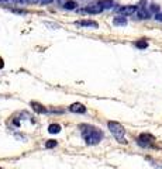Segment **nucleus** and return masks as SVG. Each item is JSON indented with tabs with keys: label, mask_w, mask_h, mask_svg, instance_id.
I'll list each match as a JSON object with an SVG mask.
<instances>
[{
	"label": "nucleus",
	"mask_w": 162,
	"mask_h": 169,
	"mask_svg": "<svg viewBox=\"0 0 162 169\" xmlns=\"http://www.w3.org/2000/svg\"><path fill=\"white\" fill-rule=\"evenodd\" d=\"M2 3H14L16 0H0Z\"/></svg>",
	"instance_id": "aec40b11"
},
{
	"label": "nucleus",
	"mask_w": 162,
	"mask_h": 169,
	"mask_svg": "<svg viewBox=\"0 0 162 169\" xmlns=\"http://www.w3.org/2000/svg\"><path fill=\"white\" fill-rule=\"evenodd\" d=\"M67 2H68V0H58V3L61 4V6H65V4H67Z\"/></svg>",
	"instance_id": "6ab92c4d"
},
{
	"label": "nucleus",
	"mask_w": 162,
	"mask_h": 169,
	"mask_svg": "<svg viewBox=\"0 0 162 169\" xmlns=\"http://www.w3.org/2000/svg\"><path fill=\"white\" fill-rule=\"evenodd\" d=\"M97 4L102 9H111L113 7V0H100V2H97Z\"/></svg>",
	"instance_id": "9b49d317"
},
{
	"label": "nucleus",
	"mask_w": 162,
	"mask_h": 169,
	"mask_svg": "<svg viewBox=\"0 0 162 169\" xmlns=\"http://www.w3.org/2000/svg\"><path fill=\"white\" fill-rule=\"evenodd\" d=\"M16 2H17V3H27L28 0H16Z\"/></svg>",
	"instance_id": "4be33fe9"
},
{
	"label": "nucleus",
	"mask_w": 162,
	"mask_h": 169,
	"mask_svg": "<svg viewBox=\"0 0 162 169\" xmlns=\"http://www.w3.org/2000/svg\"><path fill=\"white\" fill-rule=\"evenodd\" d=\"M151 11H154V13H157L158 14V11H159V6H157V4H151Z\"/></svg>",
	"instance_id": "dca6fc26"
},
{
	"label": "nucleus",
	"mask_w": 162,
	"mask_h": 169,
	"mask_svg": "<svg viewBox=\"0 0 162 169\" xmlns=\"http://www.w3.org/2000/svg\"><path fill=\"white\" fill-rule=\"evenodd\" d=\"M135 47L140 48V49H144V48L148 47V42L145 40H140V41H137V42H135Z\"/></svg>",
	"instance_id": "4468645a"
},
{
	"label": "nucleus",
	"mask_w": 162,
	"mask_h": 169,
	"mask_svg": "<svg viewBox=\"0 0 162 169\" xmlns=\"http://www.w3.org/2000/svg\"><path fill=\"white\" fill-rule=\"evenodd\" d=\"M155 19L159 20V21H162V13H158V14L155 16Z\"/></svg>",
	"instance_id": "a211bd4d"
},
{
	"label": "nucleus",
	"mask_w": 162,
	"mask_h": 169,
	"mask_svg": "<svg viewBox=\"0 0 162 169\" xmlns=\"http://www.w3.org/2000/svg\"><path fill=\"white\" fill-rule=\"evenodd\" d=\"M0 169H2V168H0Z\"/></svg>",
	"instance_id": "b1692460"
},
{
	"label": "nucleus",
	"mask_w": 162,
	"mask_h": 169,
	"mask_svg": "<svg viewBox=\"0 0 162 169\" xmlns=\"http://www.w3.org/2000/svg\"><path fill=\"white\" fill-rule=\"evenodd\" d=\"M69 110L72 113H79V114H85L86 113V107L82 103H74L69 106Z\"/></svg>",
	"instance_id": "423d86ee"
},
{
	"label": "nucleus",
	"mask_w": 162,
	"mask_h": 169,
	"mask_svg": "<svg viewBox=\"0 0 162 169\" xmlns=\"http://www.w3.org/2000/svg\"><path fill=\"white\" fill-rule=\"evenodd\" d=\"M31 109H33L35 113H38V114H42V113H47V111H48L42 104L37 103V102H31Z\"/></svg>",
	"instance_id": "0eeeda50"
},
{
	"label": "nucleus",
	"mask_w": 162,
	"mask_h": 169,
	"mask_svg": "<svg viewBox=\"0 0 162 169\" xmlns=\"http://www.w3.org/2000/svg\"><path fill=\"white\" fill-rule=\"evenodd\" d=\"M154 141H155V138L151 135V134H141V135L138 137L137 142H138V145H140V147L149 148V147H152Z\"/></svg>",
	"instance_id": "7ed1b4c3"
},
{
	"label": "nucleus",
	"mask_w": 162,
	"mask_h": 169,
	"mask_svg": "<svg viewBox=\"0 0 162 169\" xmlns=\"http://www.w3.org/2000/svg\"><path fill=\"white\" fill-rule=\"evenodd\" d=\"M137 17H138V19H148V17H149V11H148L147 9H144L142 6H138Z\"/></svg>",
	"instance_id": "6e6552de"
},
{
	"label": "nucleus",
	"mask_w": 162,
	"mask_h": 169,
	"mask_svg": "<svg viewBox=\"0 0 162 169\" xmlns=\"http://www.w3.org/2000/svg\"><path fill=\"white\" fill-rule=\"evenodd\" d=\"M107 127H109V130H110L111 134L116 137V140H117L118 142H123V144L127 142V141H125V138H124L125 130H124V127H123L120 123L109 121V123H107Z\"/></svg>",
	"instance_id": "f03ea898"
},
{
	"label": "nucleus",
	"mask_w": 162,
	"mask_h": 169,
	"mask_svg": "<svg viewBox=\"0 0 162 169\" xmlns=\"http://www.w3.org/2000/svg\"><path fill=\"white\" fill-rule=\"evenodd\" d=\"M77 26H83V27H93V28H96V27L99 26L96 21H92V20H81V21H76Z\"/></svg>",
	"instance_id": "1a4fd4ad"
},
{
	"label": "nucleus",
	"mask_w": 162,
	"mask_h": 169,
	"mask_svg": "<svg viewBox=\"0 0 162 169\" xmlns=\"http://www.w3.org/2000/svg\"><path fill=\"white\" fill-rule=\"evenodd\" d=\"M76 6H77V3L76 2H74V0H68L67 2V4L63 6L65 9H68V10H74V9H76Z\"/></svg>",
	"instance_id": "ddd939ff"
},
{
	"label": "nucleus",
	"mask_w": 162,
	"mask_h": 169,
	"mask_svg": "<svg viewBox=\"0 0 162 169\" xmlns=\"http://www.w3.org/2000/svg\"><path fill=\"white\" fill-rule=\"evenodd\" d=\"M4 68V62H3V59L0 58V69H3Z\"/></svg>",
	"instance_id": "412c9836"
},
{
	"label": "nucleus",
	"mask_w": 162,
	"mask_h": 169,
	"mask_svg": "<svg viewBox=\"0 0 162 169\" xmlns=\"http://www.w3.org/2000/svg\"><path fill=\"white\" fill-rule=\"evenodd\" d=\"M56 145H58V142H56L55 140H49L45 142V148H54V147H56Z\"/></svg>",
	"instance_id": "2eb2a0df"
},
{
	"label": "nucleus",
	"mask_w": 162,
	"mask_h": 169,
	"mask_svg": "<svg viewBox=\"0 0 162 169\" xmlns=\"http://www.w3.org/2000/svg\"><path fill=\"white\" fill-rule=\"evenodd\" d=\"M113 24L114 26H125L127 24V19H125L124 16H117L113 19Z\"/></svg>",
	"instance_id": "9d476101"
},
{
	"label": "nucleus",
	"mask_w": 162,
	"mask_h": 169,
	"mask_svg": "<svg viewBox=\"0 0 162 169\" xmlns=\"http://www.w3.org/2000/svg\"><path fill=\"white\" fill-rule=\"evenodd\" d=\"M61 130H62V127L59 124H51L48 127V132H49V134H58Z\"/></svg>",
	"instance_id": "f8f14e48"
},
{
	"label": "nucleus",
	"mask_w": 162,
	"mask_h": 169,
	"mask_svg": "<svg viewBox=\"0 0 162 169\" xmlns=\"http://www.w3.org/2000/svg\"><path fill=\"white\" fill-rule=\"evenodd\" d=\"M31 2H33V3H37V2H40V0H31Z\"/></svg>",
	"instance_id": "5701e85b"
},
{
	"label": "nucleus",
	"mask_w": 162,
	"mask_h": 169,
	"mask_svg": "<svg viewBox=\"0 0 162 169\" xmlns=\"http://www.w3.org/2000/svg\"><path fill=\"white\" fill-rule=\"evenodd\" d=\"M117 11L121 16H131L138 11V6H124V7H118Z\"/></svg>",
	"instance_id": "39448f33"
},
{
	"label": "nucleus",
	"mask_w": 162,
	"mask_h": 169,
	"mask_svg": "<svg viewBox=\"0 0 162 169\" xmlns=\"http://www.w3.org/2000/svg\"><path fill=\"white\" fill-rule=\"evenodd\" d=\"M82 128V137L85 140L86 144L89 145H96L99 144L103 138V132L97 130L96 127H92V125H81Z\"/></svg>",
	"instance_id": "f257e3e1"
},
{
	"label": "nucleus",
	"mask_w": 162,
	"mask_h": 169,
	"mask_svg": "<svg viewBox=\"0 0 162 169\" xmlns=\"http://www.w3.org/2000/svg\"><path fill=\"white\" fill-rule=\"evenodd\" d=\"M102 10H103V9L100 7L97 3H95V4H90V6L85 7V9H82V10H79V13H88V14H99V13H102Z\"/></svg>",
	"instance_id": "20e7f679"
},
{
	"label": "nucleus",
	"mask_w": 162,
	"mask_h": 169,
	"mask_svg": "<svg viewBox=\"0 0 162 169\" xmlns=\"http://www.w3.org/2000/svg\"><path fill=\"white\" fill-rule=\"evenodd\" d=\"M40 2H41L42 4H48V3H52L54 0H40Z\"/></svg>",
	"instance_id": "f3484780"
}]
</instances>
